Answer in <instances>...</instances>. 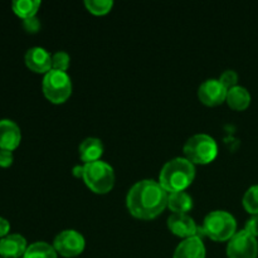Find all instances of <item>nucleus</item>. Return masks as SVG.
<instances>
[{
  "mask_svg": "<svg viewBox=\"0 0 258 258\" xmlns=\"http://www.w3.org/2000/svg\"><path fill=\"white\" fill-rule=\"evenodd\" d=\"M236 233V218L226 211H213L207 214L203 226L198 229V237L207 236L216 242L229 241Z\"/></svg>",
  "mask_w": 258,
  "mask_h": 258,
  "instance_id": "3",
  "label": "nucleus"
},
{
  "mask_svg": "<svg viewBox=\"0 0 258 258\" xmlns=\"http://www.w3.org/2000/svg\"><path fill=\"white\" fill-rule=\"evenodd\" d=\"M71 57L68 53L59 50L52 54V70L54 71H62V72H67L70 68Z\"/></svg>",
  "mask_w": 258,
  "mask_h": 258,
  "instance_id": "22",
  "label": "nucleus"
},
{
  "mask_svg": "<svg viewBox=\"0 0 258 258\" xmlns=\"http://www.w3.org/2000/svg\"><path fill=\"white\" fill-rule=\"evenodd\" d=\"M258 242L256 237L247 233L244 229L237 232L228 241L227 257L228 258H257Z\"/></svg>",
  "mask_w": 258,
  "mask_h": 258,
  "instance_id": "8",
  "label": "nucleus"
},
{
  "mask_svg": "<svg viewBox=\"0 0 258 258\" xmlns=\"http://www.w3.org/2000/svg\"><path fill=\"white\" fill-rule=\"evenodd\" d=\"M184 158L191 164L206 165L212 163L218 155V145L212 136L207 134H197L189 138L184 144Z\"/></svg>",
  "mask_w": 258,
  "mask_h": 258,
  "instance_id": "4",
  "label": "nucleus"
},
{
  "mask_svg": "<svg viewBox=\"0 0 258 258\" xmlns=\"http://www.w3.org/2000/svg\"><path fill=\"white\" fill-rule=\"evenodd\" d=\"M168 199L169 193L159 181L145 179L131 186L126 197V207L135 218L150 221L168 208Z\"/></svg>",
  "mask_w": 258,
  "mask_h": 258,
  "instance_id": "1",
  "label": "nucleus"
},
{
  "mask_svg": "<svg viewBox=\"0 0 258 258\" xmlns=\"http://www.w3.org/2000/svg\"><path fill=\"white\" fill-rule=\"evenodd\" d=\"M85 7L95 15H105L112 9L113 2L111 0H86Z\"/></svg>",
  "mask_w": 258,
  "mask_h": 258,
  "instance_id": "21",
  "label": "nucleus"
},
{
  "mask_svg": "<svg viewBox=\"0 0 258 258\" xmlns=\"http://www.w3.org/2000/svg\"><path fill=\"white\" fill-rule=\"evenodd\" d=\"M22 140V133L20 128L14 121L0 120V149L3 150L13 151L19 146Z\"/></svg>",
  "mask_w": 258,
  "mask_h": 258,
  "instance_id": "12",
  "label": "nucleus"
},
{
  "mask_svg": "<svg viewBox=\"0 0 258 258\" xmlns=\"http://www.w3.org/2000/svg\"><path fill=\"white\" fill-rule=\"evenodd\" d=\"M12 8L13 12L23 20L29 19V18L35 17L40 8V2L39 0H14Z\"/></svg>",
  "mask_w": 258,
  "mask_h": 258,
  "instance_id": "19",
  "label": "nucleus"
},
{
  "mask_svg": "<svg viewBox=\"0 0 258 258\" xmlns=\"http://www.w3.org/2000/svg\"><path fill=\"white\" fill-rule=\"evenodd\" d=\"M78 151H80V158L83 163H95L100 160L102 156L103 144L97 138H87L81 143Z\"/></svg>",
  "mask_w": 258,
  "mask_h": 258,
  "instance_id": "15",
  "label": "nucleus"
},
{
  "mask_svg": "<svg viewBox=\"0 0 258 258\" xmlns=\"http://www.w3.org/2000/svg\"><path fill=\"white\" fill-rule=\"evenodd\" d=\"M83 180L86 185L96 194H106L111 191L115 184V173L112 166L102 160L85 164Z\"/></svg>",
  "mask_w": 258,
  "mask_h": 258,
  "instance_id": "5",
  "label": "nucleus"
},
{
  "mask_svg": "<svg viewBox=\"0 0 258 258\" xmlns=\"http://www.w3.org/2000/svg\"><path fill=\"white\" fill-rule=\"evenodd\" d=\"M9 231H10L9 222H8L5 218H3V217H0V237H2V238L7 237L8 234H9Z\"/></svg>",
  "mask_w": 258,
  "mask_h": 258,
  "instance_id": "27",
  "label": "nucleus"
},
{
  "mask_svg": "<svg viewBox=\"0 0 258 258\" xmlns=\"http://www.w3.org/2000/svg\"><path fill=\"white\" fill-rule=\"evenodd\" d=\"M25 64L35 73L47 75L52 71V54L42 47H33L25 53Z\"/></svg>",
  "mask_w": 258,
  "mask_h": 258,
  "instance_id": "10",
  "label": "nucleus"
},
{
  "mask_svg": "<svg viewBox=\"0 0 258 258\" xmlns=\"http://www.w3.org/2000/svg\"><path fill=\"white\" fill-rule=\"evenodd\" d=\"M168 208L174 214H188L193 209V198L185 191L170 193L168 199Z\"/></svg>",
  "mask_w": 258,
  "mask_h": 258,
  "instance_id": "17",
  "label": "nucleus"
},
{
  "mask_svg": "<svg viewBox=\"0 0 258 258\" xmlns=\"http://www.w3.org/2000/svg\"><path fill=\"white\" fill-rule=\"evenodd\" d=\"M43 93L48 101L59 105L66 102L72 93V81L67 72L62 71H49L44 75L42 82Z\"/></svg>",
  "mask_w": 258,
  "mask_h": 258,
  "instance_id": "6",
  "label": "nucleus"
},
{
  "mask_svg": "<svg viewBox=\"0 0 258 258\" xmlns=\"http://www.w3.org/2000/svg\"><path fill=\"white\" fill-rule=\"evenodd\" d=\"M168 228L175 236L181 238L198 236L199 227L188 214H171L168 218Z\"/></svg>",
  "mask_w": 258,
  "mask_h": 258,
  "instance_id": "11",
  "label": "nucleus"
},
{
  "mask_svg": "<svg viewBox=\"0 0 258 258\" xmlns=\"http://www.w3.org/2000/svg\"><path fill=\"white\" fill-rule=\"evenodd\" d=\"M58 253L55 252L53 244L47 242H34L29 244L23 258H57Z\"/></svg>",
  "mask_w": 258,
  "mask_h": 258,
  "instance_id": "18",
  "label": "nucleus"
},
{
  "mask_svg": "<svg viewBox=\"0 0 258 258\" xmlns=\"http://www.w3.org/2000/svg\"><path fill=\"white\" fill-rule=\"evenodd\" d=\"M53 247L60 256L72 258L82 253L86 247V241L80 232L75 229H66L55 236Z\"/></svg>",
  "mask_w": 258,
  "mask_h": 258,
  "instance_id": "7",
  "label": "nucleus"
},
{
  "mask_svg": "<svg viewBox=\"0 0 258 258\" xmlns=\"http://www.w3.org/2000/svg\"><path fill=\"white\" fill-rule=\"evenodd\" d=\"M83 171H85V166L76 165L75 168H73L72 174H73V176H76V178H83Z\"/></svg>",
  "mask_w": 258,
  "mask_h": 258,
  "instance_id": "28",
  "label": "nucleus"
},
{
  "mask_svg": "<svg viewBox=\"0 0 258 258\" xmlns=\"http://www.w3.org/2000/svg\"><path fill=\"white\" fill-rule=\"evenodd\" d=\"M196 178V166L185 158H174L166 161L159 174L160 185L170 193L184 191Z\"/></svg>",
  "mask_w": 258,
  "mask_h": 258,
  "instance_id": "2",
  "label": "nucleus"
},
{
  "mask_svg": "<svg viewBox=\"0 0 258 258\" xmlns=\"http://www.w3.org/2000/svg\"><path fill=\"white\" fill-rule=\"evenodd\" d=\"M244 231L249 233L251 236L258 237V216H252L248 221L246 222Z\"/></svg>",
  "mask_w": 258,
  "mask_h": 258,
  "instance_id": "24",
  "label": "nucleus"
},
{
  "mask_svg": "<svg viewBox=\"0 0 258 258\" xmlns=\"http://www.w3.org/2000/svg\"><path fill=\"white\" fill-rule=\"evenodd\" d=\"M23 27H24V29L27 30V32L35 33L39 30L40 23L37 18L33 17V18H29V19H24V22H23Z\"/></svg>",
  "mask_w": 258,
  "mask_h": 258,
  "instance_id": "25",
  "label": "nucleus"
},
{
  "mask_svg": "<svg viewBox=\"0 0 258 258\" xmlns=\"http://www.w3.org/2000/svg\"><path fill=\"white\" fill-rule=\"evenodd\" d=\"M173 258H206V246L198 236L189 237L178 244Z\"/></svg>",
  "mask_w": 258,
  "mask_h": 258,
  "instance_id": "14",
  "label": "nucleus"
},
{
  "mask_svg": "<svg viewBox=\"0 0 258 258\" xmlns=\"http://www.w3.org/2000/svg\"><path fill=\"white\" fill-rule=\"evenodd\" d=\"M244 209L252 216H258V184L247 189L242 199Z\"/></svg>",
  "mask_w": 258,
  "mask_h": 258,
  "instance_id": "20",
  "label": "nucleus"
},
{
  "mask_svg": "<svg viewBox=\"0 0 258 258\" xmlns=\"http://www.w3.org/2000/svg\"><path fill=\"white\" fill-rule=\"evenodd\" d=\"M27 248V239L20 234H8L0 239V256L4 258L23 257Z\"/></svg>",
  "mask_w": 258,
  "mask_h": 258,
  "instance_id": "13",
  "label": "nucleus"
},
{
  "mask_svg": "<svg viewBox=\"0 0 258 258\" xmlns=\"http://www.w3.org/2000/svg\"><path fill=\"white\" fill-rule=\"evenodd\" d=\"M218 80H219V82L224 86V88L228 91V90H231V88L236 87L237 86V82H238V75H237L236 71L227 70L222 73L221 77H219Z\"/></svg>",
  "mask_w": 258,
  "mask_h": 258,
  "instance_id": "23",
  "label": "nucleus"
},
{
  "mask_svg": "<svg viewBox=\"0 0 258 258\" xmlns=\"http://www.w3.org/2000/svg\"><path fill=\"white\" fill-rule=\"evenodd\" d=\"M226 102L233 110L243 111L251 103V95H249L248 90L246 87H242V86L237 85L236 87L228 90Z\"/></svg>",
  "mask_w": 258,
  "mask_h": 258,
  "instance_id": "16",
  "label": "nucleus"
},
{
  "mask_svg": "<svg viewBox=\"0 0 258 258\" xmlns=\"http://www.w3.org/2000/svg\"><path fill=\"white\" fill-rule=\"evenodd\" d=\"M13 160H14V156H13L12 151L0 149V166L2 168H8L12 165Z\"/></svg>",
  "mask_w": 258,
  "mask_h": 258,
  "instance_id": "26",
  "label": "nucleus"
},
{
  "mask_svg": "<svg viewBox=\"0 0 258 258\" xmlns=\"http://www.w3.org/2000/svg\"><path fill=\"white\" fill-rule=\"evenodd\" d=\"M227 92L228 91L224 88V86L219 82V80L211 78L207 80L199 86L198 97L202 103L206 106H218L221 103L226 102Z\"/></svg>",
  "mask_w": 258,
  "mask_h": 258,
  "instance_id": "9",
  "label": "nucleus"
}]
</instances>
